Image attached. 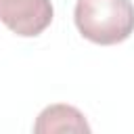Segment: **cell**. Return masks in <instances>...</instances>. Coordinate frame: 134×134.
Wrapping results in <instances>:
<instances>
[{"mask_svg":"<svg viewBox=\"0 0 134 134\" xmlns=\"http://www.w3.org/2000/svg\"><path fill=\"white\" fill-rule=\"evenodd\" d=\"M73 21L88 42L113 46L134 34V4L130 0H77Z\"/></svg>","mask_w":134,"mask_h":134,"instance_id":"obj_1","label":"cell"},{"mask_svg":"<svg viewBox=\"0 0 134 134\" xmlns=\"http://www.w3.org/2000/svg\"><path fill=\"white\" fill-rule=\"evenodd\" d=\"M54 17L50 0H0V23L21 38L40 36Z\"/></svg>","mask_w":134,"mask_h":134,"instance_id":"obj_2","label":"cell"},{"mask_svg":"<svg viewBox=\"0 0 134 134\" xmlns=\"http://www.w3.org/2000/svg\"><path fill=\"white\" fill-rule=\"evenodd\" d=\"M36 134H54V132H90V124L86 121L84 113L71 105L54 103L40 111L36 124Z\"/></svg>","mask_w":134,"mask_h":134,"instance_id":"obj_3","label":"cell"}]
</instances>
